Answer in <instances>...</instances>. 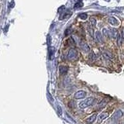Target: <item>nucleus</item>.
<instances>
[{
	"label": "nucleus",
	"mask_w": 124,
	"mask_h": 124,
	"mask_svg": "<svg viewBox=\"0 0 124 124\" xmlns=\"http://www.w3.org/2000/svg\"><path fill=\"white\" fill-rule=\"evenodd\" d=\"M93 102H94V98H93V97H88L86 99H85L82 102H81L78 104V106L80 108H85L86 107L92 106Z\"/></svg>",
	"instance_id": "obj_1"
},
{
	"label": "nucleus",
	"mask_w": 124,
	"mask_h": 124,
	"mask_svg": "<svg viewBox=\"0 0 124 124\" xmlns=\"http://www.w3.org/2000/svg\"><path fill=\"white\" fill-rule=\"evenodd\" d=\"M78 57V52L75 49H70L68 54V58L70 60L76 59Z\"/></svg>",
	"instance_id": "obj_2"
},
{
	"label": "nucleus",
	"mask_w": 124,
	"mask_h": 124,
	"mask_svg": "<svg viewBox=\"0 0 124 124\" xmlns=\"http://www.w3.org/2000/svg\"><path fill=\"white\" fill-rule=\"evenodd\" d=\"M108 112H102L99 116V117H98V123H102L103 120H105L106 119H107L108 117Z\"/></svg>",
	"instance_id": "obj_3"
},
{
	"label": "nucleus",
	"mask_w": 124,
	"mask_h": 124,
	"mask_svg": "<svg viewBox=\"0 0 124 124\" xmlns=\"http://www.w3.org/2000/svg\"><path fill=\"white\" fill-rule=\"evenodd\" d=\"M85 95H86V93H85V91H82V90H81V91H78V92L75 93V98L76 99H81L85 98Z\"/></svg>",
	"instance_id": "obj_4"
},
{
	"label": "nucleus",
	"mask_w": 124,
	"mask_h": 124,
	"mask_svg": "<svg viewBox=\"0 0 124 124\" xmlns=\"http://www.w3.org/2000/svg\"><path fill=\"white\" fill-rule=\"evenodd\" d=\"M80 46H81V48L83 50V51L85 53H88L90 51V47H89V46L86 44V43L80 42Z\"/></svg>",
	"instance_id": "obj_5"
},
{
	"label": "nucleus",
	"mask_w": 124,
	"mask_h": 124,
	"mask_svg": "<svg viewBox=\"0 0 124 124\" xmlns=\"http://www.w3.org/2000/svg\"><path fill=\"white\" fill-rule=\"evenodd\" d=\"M96 118H97V114L96 113L93 114L91 116H89V117L86 119V123L88 124H92L93 123L95 122V120L96 119Z\"/></svg>",
	"instance_id": "obj_6"
},
{
	"label": "nucleus",
	"mask_w": 124,
	"mask_h": 124,
	"mask_svg": "<svg viewBox=\"0 0 124 124\" xmlns=\"http://www.w3.org/2000/svg\"><path fill=\"white\" fill-rule=\"evenodd\" d=\"M108 23H109L111 25H113V26H117L119 24V21L115 17H113V16H109V17H108Z\"/></svg>",
	"instance_id": "obj_7"
},
{
	"label": "nucleus",
	"mask_w": 124,
	"mask_h": 124,
	"mask_svg": "<svg viewBox=\"0 0 124 124\" xmlns=\"http://www.w3.org/2000/svg\"><path fill=\"white\" fill-rule=\"evenodd\" d=\"M68 71V68L67 66H60V72L61 75H66Z\"/></svg>",
	"instance_id": "obj_8"
},
{
	"label": "nucleus",
	"mask_w": 124,
	"mask_h": 124,
	"mask_svg": "<svg viewBox=\"0 0 124 124\" xmlns=\"http://www.w3.org/2000/svg\"><path fill=\"white\" fill-rule=\"evenodd\" d=\"M95 39H96V40L99 43L102 42V37L99 31H96L95 32Z\"/></svg>",
	"instance_id": "obj_9"
},
{
	"label": "nucleus",
	"mask_w": 124,
	"mask_h": 124,
	"mask_svg": "<svg viewBox=\"0 0 124 124\" xmlns=\"http://www.w3.org/2000/svg\"><path fill=\"white\" fill-rule=\"evenodd\" d=\"M117 44L119 46H121L123 44V33H118L117 35Z\"/></svg>",
	"instance_id": "obj_10"
},
{
	"label": "nucleus",
	"mask_w": 124,
	"mask_h": 124,
	"mask_svg": "<svg viewBox=\"0 0 124 124\" xmlns=\"http://www.w3.org/2000/svg\"><path fill=\"white\" fill-rule=\"evenodd\" d=\"M108 99H104L102 102H100V104L99 105V108H102V107H104L108 103Z\"/></svg>",
	"instance_id": "obj_11"
},
{
	"label": "nucleus",
	"mask_w": 124,
	"mask_h": 124,
	"mask_svg": "<svg viewBox=\"0 0 124 124\" xmlns=\"http://www.w3.org/2000/svg\"><path fill=\"white\" fill-rule=\"evenodd\" d=\"M82 6H83V2L81 1H78L75 4L74 8H75V9H78V8H81Z\"/></svg>",
	"instance_id": "obj_12"
},
{
	"label": "nucleus",
	"mask_w": 124,
	"mask_h": 124,
	"mask_svg": "<svg viewBox=\"0 0 124 124\" xmlns=\"http://www.w3.org/2000/svg\"><path fill=\"white\" fill-rule=\"evenodd\" d=\"M90 23H91V26H92V28H93V27H95L96 26V19H95V18L91 17L90 18Z\"/></svg>",
	"instance_id": "obj_13"
},
{
	"label": "nucleus",
	"mask_w": 124,
	"mask_h": 124,
	"mask_svg": "<svg viewBox=\"0 0 124 124\" xmlns=\"http://www.w3.org/2000/svg\"><path fill=\"white\" fill-rule=\"evenodd\" d=\"M88 17V15L87 13H81L79 15V18L81 19H82V20H85V19H86Z\"/></svg>",
	"instance_id": "obj_14"
},
{
	"label": "nucleus",
	"mask_w": 124,
	"mask_h": 124,
	"mask_svg": "<svg viewBox=\"0 0 124 124\" xmlns=\"http://www.w3.org/2000/svg\"><path fill=\"white\" fill-rule=\"evenodd\" d=\"M54 47H51L50 50V56H49V58L50 60L53 58V56H54Z\"/></svg>",
	"instance_id": "obj_15"
},
{
	"label": "nucleus",
	"mask_w": 124,
	"mask_h": 124,
	"mask_svg": "<svg viewBox=\"0 0 124 124\" xmlns=\"http://www.w3.org/2000/svg\"><path fill=\"white\" fill-rule=\"evenodd\" d=\"M103 55H104L105 57H106V58H112V54H109L108 52L104 53V54H103Z\"/></svg>",
	"instance_id": "obj_16"
},
{
	"label": "nucleus",
	"mask_w": 124,
	"mask_h": 124,
	"mask_svg": "<svg viewBox=\"0 0 124 124\" xmlns=\"http://www.w3.org/2000/svg\"><path fill=\"white\" fill-rule=\"evenodd\" d=\"M88 33L90 34V36L91 37H94V30H93V28H88Z\"/></svg>",
	"instance_id": "obj_17"
},
{
	"label": "nucleus",
	"mask_w": 124,
	"mask_h": 124,
	"mask_svg": "<svg viewBox=\"0 0 124 124\" xmlns=\"http://www.w3.org/2000/svg\"><path fill=\"white\" fill-rule=\"evenodd\" d=\"M57 113L59 116H61L62 115V109H61V108L60 106H57Z\"/></svg>",
	"instance_id": "obj_18"
},
{
	"label": "nucleus",
	"mask_w": 124,
	"mask_h": 124,
	"mask_svg": "<svg viewBox=\"0 0 124 124\" xmlns=\"http://www.w3.org/2000/svg\"><path fill=\"white\" fill-rule=\"evenodd\" d=\"M90 58L92 59V60H95V54H94V53H92V54H90Z\"/></svg>",
	"instance_id": "obj_19"
}]
</instances>
